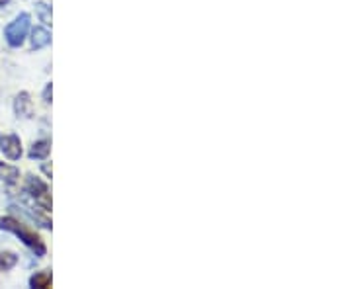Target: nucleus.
<instances>
[{
  "instance_id": "obj_13",
  "label": "nucleus",
  "mask_w": 352,
  "mask_h": 289,
  "mask_svg": "<svg viewBox=\"0 0 352 289\" xmlns=\"http://www.w3.org/2000/svg\"><path fill=\"white\" fill-rule=\"evenodd\" d=\"M43 172L47 174V178H51V166H50V164H43Z\"/></svg>"
},
{
  "instance_id": "obj_14",
  "label": "nucleus",
  "mask_w": 352,
  "mask_h": 289,
  "mask_svg": "<svg viewBox=\"0 0 352 289\" xmlns=\"http://www.w3.org/2000/svg\"><path fill=\"white\" fill-rule=\"evenodd\" d=\"M10 2H12V0H0V8H4V6H8Z\"/></svg>"
},
{
  "instance_id": "obj_9",
  "label": "nucleus",
  "mask_w": 352,
  "mask_h": 289,
  "mask_svg": "<svg viewBox=\"0 0 352 289\" xmlns=\"http://www.w3.org/2000/svg\"><path fill=\"white\" fill-rule=\"evenodd\" d=\"M51 281H53V277H51V272H36L34 276L30 277V288L32 289H47L51 288Z\"/></svg>"
},
{
  "instance_id": "obj_5",
  "label": "nucleus",
  "mask_w": 352,
  "mask_h": 289,
  "mask_svg": "<svg viewBox=\"0 0 352 289\" xmlns=\"http://www.w3.org/2000/svg\"><path fill=\"white\" fill-rule=\"evenodd\" d=\"M14 113H16V117H22V119L34 117V108H32V100H30L28 92H20L16 96V100H14Z\"/></svg>"
},
{
  "instance_id": "obj_10",
  "label": "nucleus",
  "mask_w": 352,
  "mask_h": 289,
  "mask_svg": "<svg viewBox=\"0 0 352 289\" xmlns=\"http://www.w3.org/2000/svg\"><path fill=\"white\" fill-rule=\"evenodd\" d=\"M18 264V256L14 252H2L0 254V270H12Z\"/></svg>"
},
{
  "instance_id": "obj_8",
  "label": "nucleus",
  "mask_w": 352,
  "mask_h": 289,
  "mask_svg": "<svg viewBox=\"0 0 352 289\" xmlns=\"http://www.w3.org/2000/svg\"><path fill=\"white\" fill-rule=\"evenodd\" d=\"M20 180V170L16 166H10L6 163H0V182H4L6 186H14Z\"/></svg>"
},
{
  "instance_id": "obj_2",
  "label": "nucleus",
  "mask_w": 352,
  "mask_h": 289,
  "mask_svg": "<svg viewBox=\"0 0 352 289\" xmlns=\"http://www.w3.org/2000/svg\"><path fill=\"white\" fill-rule=\"evenodd\" d=\"M30 30H32V18H30V14H18L12 22L6 25V30H4V39H6V43H8L12 49H18V47L24 45Z\"/></svg>"
},
{
  "instance_id": "obj_3",
  "label": "nucleus",
  "mask_w": 352,
  "mask_h": 289,
  "mask_svg": "<svg viewBox=\"0 0 352 289\" xmlns=\"http://www.w3.org/2000/svg\"><path fill=\"white\" fill-rule=\"evenodd\" d=\"M24 192L28 194V196H30V198H34V201L38 203L43 211H50L51 209L50 189H47V184H45L41 178L30 174V176H28V180H25Z\"/></svg>"
},
{
  "instance_id": "obj_4",
  "label": "nucleus",
  "mask_w": 352,
  "mask_h": 289,
  "mask_svg": "<svg viewBox=\"0 0 352 289\" xmlns=\"http://www.w3.org/2000/svg\"><path fill=\"white\" fill-rule=\"evenodd\" d=\"M0 151L10 161H20L22 157V141L18 135H0Z\"/></svg>"
},
{
  "instance_id": "obj_6",
  "label": "nucleus",
  "mask_w": 352,
  "mask_h": 289,
  "mask_svg": "<svg viewBox=\"0 0 352 289\" xmlns=\"http://www.w3.org/2000/svg\"><path fill=\"white\" fill-rule=\"evenodd\" d=\"M51 152V141L47 139H41V141H36L34 145H32V149L28 152V157L32 159V161H43V159H47Z\"/></svg>"
},
{
  "instance_id": "obj_12",
  "label": "nucleus",
  "mask_w": 352,
  "mask_h": 289,
  "mask_svg": "<svg viewBox=\"0 0 352 289\" xmlns=\"http://www.w3.org/2000/svg\"><path fill=\"white\" fill-rule=\"evenodd\" d=\"M51 98H53V84H45V89H43V102L45 104H51Z\"/></svg>"
},
{
  "instance_id": "obj_11",
  "label": "nucleus",
  "mask_w": 352,
  "mask_h": 289,
  "mask_svg": "<svg viewBox=\"0 0 352 289\" xmlns=\"http://www.w3.org/2000/svg\"><path fill=\"white\" fill-rule=\"evenodd\" d=\"M36 12H38V18L43 24H51V6H47L45 2H39V4H36Z\"/></svg>"
},
{
  "instance_id": "obj_1",
  "label": "nucleus",
  "mask_w": 352,
  "mask_h": 289,
  "mask_svg": "<svg viewBox=\"0 0 352 289\" xmlns=\"http://www.w3.org/2000/svg\"><path fill=\"white\" fill-rule=\"evenodd\" d=\"M0 229H2V231H8V233H12V235H16V237L22 240L25 246L34 252L38 258L45 256L47 248H45L43 240L39 239L34 231L25 229V225H22L18 219H14V217H0Z\"/></svg>"
},
{
  "instance_id": "obj_7",
  "label": "nucleus",
  "mask_w": 352,
  "mask_h": 289,
  "mask_svg": "<svg viewBox=\"0 0 352 289\" xmlns=\"http://www.w3.org/2000/svg\"><path fill=\"white\" fill-rule=\"evenodd\" d=\"M51 43V34L45 27H34L32 30V49L39 51Z\"/></svg>"
}]
</instances>
